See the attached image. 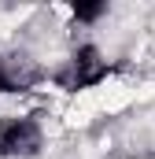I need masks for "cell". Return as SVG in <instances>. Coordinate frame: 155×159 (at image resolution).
I'll list each match as a JSON object with an SVG mask.
<instances>
[{
    "label": "cell",
    "instance_id": "6da1fadb",
    "mask_svg": "<svg viewBox=\"0 0 155 159\" xmlns=\"http://www.w3.org/2000/svg\"><path fill=\"white\" fill-rule=\"evenodd\" d=\"M44 148V126L30 115L0 119V156L4 159H33Z\"/></svg>",
    "mask_w": 155,
    "mask_h": 159
},
{
    "label": "cell",
    "instance_id": "7a4b0ae2",
    "mask_svg": "<svg viewBox=\"0 0 155 159\" xmlns=\"http://www.w3.org/2000/svg\"><path fill=\"white\" fill-rule=\"evenodd\" d=\"M107 74H111V67H107V59L96 44H78L74 48V56H70V89L74 93L100 89L107 81Z\"/></svg>",
    "mask_w": 155,
    "mask_h": 159
}]
</instances>
